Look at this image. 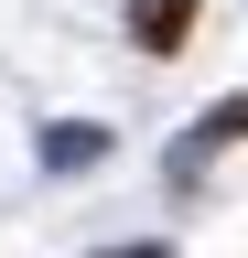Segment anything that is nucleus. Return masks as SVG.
Instances as JSON below:
<instances>
[{"instance_id": "1", "label": "nucleus", "mask_w": 248, "mask_h": 258, "mask_svg": "<svg viewBox=\"0 0 248 258\" xmlns=\"http://www.w3.org/2000/svg\"><path fill=\"white\" fill-rule=\"evenodd\" d=\"M183 32H194V0H130V43L140 54H183Z\"/></svg>"}, {"instance_id": "2", "label": "nucleus", "mask_w": 248, "mask_h": 258, "mask_svg": "<svg viewBox=\"0 0 248 258\" xmlns=\"http://www.w3.org/2000/svg\"><path fill=\"white\" fill-rule=\"evenodd\" d=\"M43 161H54V172H86V161H108V129H86V118L43 129Z\"/></svg>"}, {"instance_id": "3", "label": "nucleus", "mask_w": 248, "mask_h": 258, "mask_svg": "<svg viewBox=\"0 0 248 258\" xmlns=\"http://www.w3.org/2000/svg\"><path fill=\"white\" fill-rule=\"evenodd\" d=\"M227 140H248V97H216L205 129H194V151H227Z\"/></svg>"}]
</instances>
